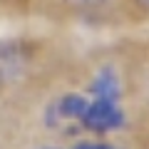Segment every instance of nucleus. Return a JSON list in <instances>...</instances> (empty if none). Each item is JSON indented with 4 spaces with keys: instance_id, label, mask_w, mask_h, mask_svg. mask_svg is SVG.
Masks as SVG:
<instances>
[{
    "instance_id": "nucleus-2",
    "label": "nucleus",
    "mask_w": 149,
    "mask_h": 149,
    "mask_svg": "<svg viewBox=\"0 0 149 149\" xmlns=\"http://www.w3.org/2000/svg\"><path fill=\"white\" fill-rule=\"evenodd\" d=\"M27 67V52L17 42H0V90L20 80Z\"/></svg>"
},
{
    "instance_id": "nucleus-3",
    "label": "nucleus",
    "mask_w": 149,
    "mask_h": 149,
    "mask_svg": "<svg viewBox=\"0 0 149 149\" xmlns=\"http://www.w3.org/2000/svg\"><path fill=\"white\" fill-rule=\"evenodd\" d=\"M65 3H70L72 8H80V10H95V8L104 5L109 0H65Z\"/></svg>"
},
{
    "instance_id": "nucleus-4",
    "label": "nucleus",
    "mask_w": 149,
    "mask_h": 149,
    "mask_svg": "<svg viewBox=\"0 0 149 149\" xmlns=\"http://www.w3.org/2000/svg\"><path fill=\"white\" fill-rule=\"evenodd\" d=\"M74 149H119V147L107 144V142H82V144H77Z\"/></svg>"
},
{
    "instance_id": "nucleus-5",
    "label": "nucleus",
    "mask_w": 149,
    "mask_h": 149,
    "mask_svg": "<svg viewBox=\"0 0 149 149\" xmlns=\"http://www.w3.org/2000/svg\"><path fill=\"white\" fill-rule=\"evenodd\" d=\"M144 3H147V5H149V0H144Z\"/></svg>"
},
{
    "instance_id": "nucleus-1",
    "label": "nucleus",
    "mask_w": 149,
    "mask_h": 149,
    "mask_svg": "<svg viewBox=\"0 0 149 149\" xmlns=\"http://www.w3.org/2000/svg\"><path fill=\"white\" fill-rule=\"evenodd\" d=\"M50 122H77L90 132L104 134L122 127L124 112L119 107V80L112 67L97 72L90 85V97L65 95L47 109Z\"/></svg>"
}]
</instances>
